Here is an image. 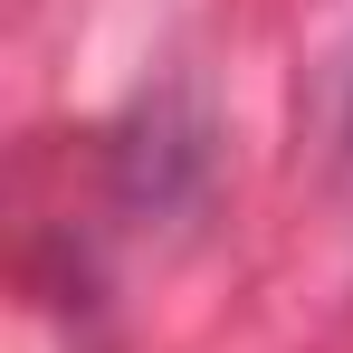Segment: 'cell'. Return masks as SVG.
I'll return each instance as SVG.
<instances>
[]
</instances>
